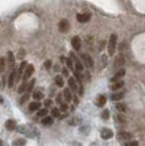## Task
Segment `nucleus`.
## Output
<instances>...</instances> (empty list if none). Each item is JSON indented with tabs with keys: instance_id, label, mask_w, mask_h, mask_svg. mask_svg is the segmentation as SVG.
<instances>
[{
	"instance_id": "f257e3e1",
	"label": "nucleus",
	"mask_w": 145,
	"mask_h": 146,
	"mask_svg": "<svg viewBox=\"0 0 145 146\" xmlns=\"http://www.w3.org/2000/svg\"><path fill=\"white\" fill-rule=\"evenodd\" d=\"M117 40H118V37L116 34H112L110 38H109L108 42V54L109 56H114L116 52V49H117Z\"/></svg>"
},
{
	"instance_id": "f03ea898",
	"label": "nucleus",
	"mask_w": 145,
	"mask_h": 146,
	"mask_svg": "<svg viewBox=\"0 0 145 146\" xmlns=\"http://www.w3.org/2000/svg\"><path fill=\"white\" fill-rule=\"evenodd\" d=\"M81 57H82V60H83V62H84L85 67L86 68H93L94 67V61H93V59H92L91 56L88 55H81Z\"/></svg>"
},
{
	"instance_id": "7ed1b4c3",
	"label": "nucleus",
	"mask_w": 145,
	"mask_h": 146,
	"mask_svg": "<svg viewBox=\"0 0 145 146\" xmlns=\"http://www.w3.org/2000/svg\"><path fill=\"white\" fill-rule=\"evenodd\" d=\"M112 136H114V132H112L111 130H109V129L105 128L100 131V137H102L103 140H109V139H111Z\"/></svg>"
},
{
	"instance_id": "20e7f679",
	"label": "nucleus",
	"mask_w": 145,
	"mask_h": 146,
	"mask_svg": "<svg viewBox=\"0 0 145 146\" xmlns=\"http://www.w3.org/2000/svg\"><path fill=\"white\" fill-rule=\"evenodd\" d=\"M34 66L33 64H29V66H26L25 68V71H24V76H23V80H24V82L26 81L27 79H30L31 76H32V74L34 73Z\"/></svg>"
},
{
	"instance_id": "39448f33",
	"label": "nucleus",
	"mask_w": 145,
	"mask_h": 146,
	"mask_svg": "<svg viewBox=\"0 0 145 146\" xmlns=\"http://www.w3.org/2000/svg\"><path fill=\"white\" fill-rule=\"evenodd\" d=\"M117 137H118V140L128 141L132 139V134L127 132V131H119V132L117 133Z\"/></svg>"
},
{
	"instance_id": "423d86ee",
	"label": "nucleus",
	"mask_w": 145,
	"mask_h": 146,
	"mask_svg": "<svg viewBox=\"0 0 145 146\" xmlns=\"http://www.w3.org/2000/svg\"><path fill=\"white\" fill-rule=\"evenodd\" d=\"M70 29V24H69V22L67 21V20H61L60 22H59V30H60L61 33H66L68 32Z\"/></svg>"
},
{
	"instance_id": "0eeeda50",
	"label": "nucleus",
	"mask_w": 145,
	"mask_h": 146,
	"mask_svg": "<svg viewBox=\"0 0 145 146\" xmlns=\"http://www.w3.org/2000/svg\"><path fill=\"white\" fill-rule=\"evenodd\" d=\"M124 74H126V70H124V69H120V70L115 74V76H112V78H111V82L116 83V82L120 81L121 78H123V76H124Z\"/></svg>"
},
{
	"instance_id": "6e6552de",
	"label": "nucleus",
	"mask_w": 145,
	"mask_h": 146,
	"mask_svg": "<svg viewBox=\"0 0 145 146\" xmlns=\"http://www.w3.org/2000/svg\"><path fill=\"white\" fill-rule=\"evenodd\" d=\"M78 21L81 22V23H86L91 20V14L88 13H81V14H78Z\"/></svg>"
},
{
	"instance_id": "1a4fd4ad",
	"label": "nucleus",
	"mask_w": 145,
	"mask_h": 146,
	"mask_svg": "<svg viewBox=\"0 0 145 146\" xmlns=\"http://www.w3.org/2000/svg\"><path fill=\"white\" fill-rule=\"evenodd\" d=\"M71 44H72V47L75 50H79L81 48V45H82V42H81V38L79 36H74L71 40Z\"/></svg>"
},
{
	"instance_id": "9d476101",
	"label": "nucleus",
	"mask_w": 145,
	"mask_h": 146,
	"mask_svg": "<svg viewBox=\"0 0 145 146\" xmlns=\"http://www.w3.org/2000/svg\"><path fill=\"white\" fill-rule=\"evenodd\" d=\"M8 63H9V68L13 69L15 66V59H14V55H13L11 51L8 52Z\"/></svg>"
},
{
	"instance_id": "9b49d317",
	"label": "nucleus",
	"mask_w": 145,
	"mask_h": 146,
	"mask_svg": "<svg viewBox=\"0 0 145 146\" xmlns=\"http://www.w3.org/2000/svg\"><path fill=\"white\" fill-rule=\"evenodd\" d=\"M15 76H17V72L13 70V71H11L10 75H9V82H8V87H9V88H11V87L13 86V84H14Z\"/></svg>"
},
{
	"instance_id": "f8f14e48",
	"label": "nucleus",
	"mask_w": 145,
	"mask_h": 146,
	"mask_svg": "<svg viewBox=\"0 0 145 146\" xmlns=\"http://www.w3.org/2000/svg\"><path fill=\"white\" fill-rule=\"evenodd\" d=\"M124 97V93L123 92H118V93H114V94H111V96H110V99L111 100H120L122 98Z\"/></svg>"
},
{
	"instance_id": "ddd939ff",
	"label": "nucleus",
	"mask_w": 145,
	"mask_h": 146,
	"mask_svg": "<svg viewBox=\"0 0 145 146\" xmlns=\"http://www.w3.org/2000/svg\"><path fill=\"white\" fill-rule=\"evenodd\" d=\"M6 128L9 130V131H13V130H15L17 129V123H15V121L14 120H8V121H6Z\"/></svg>"
},
{
	"instance_id": "4468645a",
	"label": "nucleus",
	"mask_w": 145,
	"mask_h": 146,
	"mask_svg": "<svg viewBox=\"0 0 145 146\" xmlns=\"http://www.w3.org/2000/svg\"><path fill=\"white\" fill-rule=\"evenodd\" d=\"M68 84H69V87L72 90V91H76L78 90V83H76V80L75 78H70L69 79V82H68Z\"/></svg>"
},
{
	"instance_id": "2eb2a0df",
	"label": "nucleus",
	"mask_w": 145,
	"mask_h": 146,
	"mask_svg": "<svg viewBox=\"0 0 145 146\" xmlns=\"http://www.w3.org/2000/svg\"><path fill=\"white\" fill-rule=\"evenodd\" d=\"M123 64H124V59H123V57H122V56L119 55L117 58H116V60H115V68L119 69V68H121Z\"/></svg>"
},
{
	"instance_id": "dca6fc26",
	"label": "nucleus",
	"mask_w": 145,
	"mask_h": 146,
	"mask_svg": "<svg viewBox=\"0 0 145 146\" xmlns=\"http://www.w3.org/2000/svg\"><path fill=\"white\" fill-rule=\"evenodd\" d=\"M123 86H124V82L123 81H118V82H116L111 85V90L112 91H119Z\"/></svg>"
},
{
	"instance_id": "f3484780",
	"label": "nucleus",
	"mask_w": 145,
	"mask_h": 146,
	"mask_svg": "<svg viewBox=\"0 0 145 146\" xmlns=\"http://www.w3.org/2000/svg\"><path fill=\"white\" fill-rule=\"evenodd\" d=\"M26 62L25 61H23L21 64H20V68H19V70H18V73H17V76H15V79H20V76L22 75V73H23V71L25 70V68H26Z\"/></svg>"
},
{
	"instance_id": "a211bd4d",
	"label": "nucleus",
	"mask_w": 145,
	"mask_h": 146,
	"mask_svg": "<svg viewBox=\"0 0 145 146\" xmlns=\"http://www.w3.org/2000/svg\"><path fill=\"white\" fill-rule=\"evenodd\" d=\"M39 108H41V103H38V102H32L29 106L30 111H35V110H38Z\"/></svg>"
},
{
	"instance_id": "6ab92c4d",
	"label": "nucleus",
	"mask_w": 145,
	"mask_h": 146,
	"mask_svg": "<svg viewBox=\"0 0 145 146\" xmlns=\"http://www.w3.org/2000/svg\"><path fill=\"white\" fill-rule=\"evenodd\" d=\"M105 104H106V97L104 95H99L96 99V105L98 107H103Z\"/></svg>"
},
{
	"instance_id": "aec40b11",
	"label": "nucleus",
	"mask_w": 145,
	"mask_h": 146,
	"mask_svg": "<svg viewBox=\"0 0 145 146\" xmlns=\"http://www.w3.org/2000/svg\"><path fill=\"white\" fill-rule=\"evenodd\" d=\"M73 60H74V64H75V69L78 70V71H82L83 70V64H82V62L76 58V57H73Z\"/></svg>"
},
{
	"instance_id": "412c9836",
	"label": "nucleus",
	"mask_w": 145,
	"mask_h": 146,
	"mask_svg": "<svg viewBox=\"0 0 145 146\" xmlns=\"http://www.w3.org/2000/svg\"><path fill=\"white\" fill-rule=\"evenodd\" d=\"M42 123L44 125H51L54 123V119L51 117H45L44 119H42Z\"/></svg>"
},
{
	"instance_id": "4be33fe9",
	"label": "nucleus",
	"mask_w": 145,
	"mask_h": 146,
	"mask_svg": "<svg viewBox=\"0 0 145 146\" xmlns=\"http://www.w3.org/2000/svg\"><path fill=\"white\" fill-rule=\"evenodd\" d=\"M55 82H56V84L59 86V87H62V86H63V84H65L63 79H62V76H60V75H57V76H56Z\"/></svg>"
},
{
	"instance_id": "5701e85b",
	"label": "nucleus",
	"mask_w": 145,
	"mask_h": 146,
	"mask_svg": "<svg viewBox=\"0 0 145 146\" xmlns=\"http://www.w3.org/2000/svg\"><path fill=\"white\" fill-rule=\"evenodd\" d=\"M63 96H65L67 102H71V99H72V95H71V93H70V91H69L68 88H66V90L63 91Z\"/></svg>"
},
{
	"instance_id": "b1692460",
	"label": "nucleus",
	"mask_w": 145,
	"mask_h": 146,
	"mask_svg": "<svg viewBox=\"0 0 145 146\" xmlns=\"http://www.w3.org/2000/svg\"><path fill=\"white\" fill-rule=\"evenodd\" d=\"M26 144V141L23 139H19V140L14 141L12 143V146H24Z\"/></svg>"
},
{
	"instance_id": "393cba45",
	"label": "nucleus",
	"mask_w": 145,
	"mask_h": 146,
	"mask_svg": "<svg viewBox=\"0 0 145 146\" xmlns=\"http://www.w3.org/2000/svg\"><path fill=\"white\" fill-rule=\"evenodd\" d=\"M116 108L119 110V111H121V112H124L126 110H127V108H126V105L122 103H118L117 105H116Z\"/></svg>"
},
{
	"instance_id": "a878e982",
	"label": "nucleus",
	"mask_w": 145,
	"mask_h": 146,
	"mask_svg": "<svg viewBox=\"0 0 145 146\" xmlns=\"http://www.w3.org/2000/svg\"><path fill=\"white\" fill-rule=\"evenodd\" d=\"M26 87H27V83H26V82H23V83L20 85V87H19L18 92L20 93V94H23V92L26 90Z\"/></svg>"
},
{
	"instance_id": "bb28decb",
	"label": "nucleus",
	"mask_w": 145,
	"mask_h": 146,
	"mask_svg": "<svg viewBox=\"0 0 145 146\" xmlns=\"http://www.w3.org/2000/svg\"><path fill=\"white\" fill-rule=\"evenodd\" d=\"M34 85H35V80L33 79L30 82V83H29V86H27V88H26V92H27V94H29V93H30V92L32 91V90H33Z\"/></svg>"
},
{
	"instance_id": "cd10ccee",
	"label": "nucleus",
	"mask_w": 145,
	"mask_h": 146,
	"mask_svg": "<svg viewBox=\"0 0 145 146\" xmlns=\"http://www.w3.org/2000/svg\"><path fill=\"white\" fill-rule=\"evenodd\" d=\"M33 97H34V99H42V98H44V94L42 92H36V93H34Z\"/></svg>"
},
{
	"instance_id": "c85d7f7f",
	"label": "nucleus",
	"mask_w": 145,
	"mask_h": 146,
	"mask_svg": "<svg viewBox=\"0 0 145 146\" xmlns=\"http://www.w3.org/2000/svg\"><path fill=\"white\" fill-rule=\"evenodd\" d=\"M51 116L58 118V117L60 116V111H59V109H58V108H54V109L51 110Z\"/></svg>"
},
{
	"instance_id": "c756f323",
	"label": "nucleus",
	"mask_w": 145,
	"mask_h": 146,
	"mask_svg": "<svg viewBox=\"0 0 145 146\" xmlns=\"http://www.w3.org/2000/svg\"><path fill=\"white\" fill-rule=\"evenodd\" d=\"M47 113H48V110H47V109H42V110H39V111H38L37 117H44V116H46Z\"/></svg>"
},
{
	"instance_id": "7c9ffc66",
	"label": "nucleus",
	"mask_w": 145,
	"mask_h": 146,
	"mask_svg": "<svg viewBox=\"0 0 145 146\" xmlns=\"http://www.w3.org/2000/svg\"><path fill=\"white\" fill-rule=\"evenodd\" d=\"M18 131L20 133H26L27 132V128H26V125H20L18 128Z\"/></svg>"
},
{
	"instance_id": "2f4dec72",
	"label": "nucleus",
	"mask_w": 145,
	"mask_h": 146,
	"mask_svg": "<svg viewBox=\"0 0 145 146\" xmlns=\"http://www.w3.org/2000/svg\"><path fill=\"white\" fill-rule=\"evenodd\" d=\"M29 98H30V94H27V93H26V94H24V95L21 97V100H20V102H21L22 104H24L25 102H27V99H29Z\"/></svg>"
},
{
	"instance_id": "473e14b6",
	"label": "nucleus",
	"mask_w": 145,
	"mask_h": 146,
	"mask_svg": "<svg viewBox=\"0 0 145 146\" xmlns=\"http://www.w3.org/2000/svg\"><path fill=\"white\" fill-rule=\"evenodd\" d=\"M66 64L68 66V68H69V69L73 70V63H72V61H71V59H70V58H67Z\"/></svg>"
},
{
	"instance_id": "72a5a7b5",
	"label": "nucleus",
	"mask_w": 145,
	"mask_h": 146,
	"mask_svg": "<svg viewBox=\"0 0 145 146\" xmlns=\"http://www.w3.org/2000/svg\"><path fill=\"white\" fill-rule=\"evenodd\" d=\"M102 117H103V119H105V120H107V119H109V111L107 109L104 110L103 112H102Z\"/></svg>"
},
{
	"instance_id": "f704fd0d",
	"label": "nucleus",
	"mask_w": 145,
	"mask_h": 146,
	"mask_svg": "<svg viewBox=\"0 0 145 146\" xmlns=\"http://www.w3.org/2000/svg\"><path fill=\"white\" fill-rule=\"evenodd\" d=\"M24 56H25V50H23V49L19 50V54H18L19 59H23V57H24Z\"/></svg>"
},
{
	"instance_id": "c9c22d12",
	"label": "nucleus",
	"mask_w": 145,
	"mask_h": 146,
	"mask_svg": "<svg viewBox=\"0 0 145 146\" xmlns=\"http://www.w3.org/2000/svg\"><path fill=\"white\" fill-rule=\"evenodd\" d=\"M126 146H139V143L136 141H132V142H128Z\"/></svg>"
},
{
	"instance_id": "e433bc0d",
	"label": "nucleus",
	"mask_w": 145,
	"mask_h": 146,
	"mask_svg": "<svg viewBox=\"0 0 145 146\" xmlns=\"http://www.w3.org/2000/svg\"><path fill=\"white\" fill-rule=\"evenodd\" d=\"M5 69V58H0V71Z\"/></svg>"
},
{
	"instance_id": "4c0bfd02",
	"label": "nucleus",
	"mask_w": 145,
	"mask_h": 146,
	"mask_svg": "<svg viewBox=\"0 0 145 146\" xmlns=\"http://www.w3.org/2000/svg\"><path fill=\"white\" fill-rule=\"evenodd\" d=\"M50 67H51V61H50V60H47L46 62H45V68H46V69L48 70V69Z\"/></svg>"
},
{
	"instance_id": "58836bf2",
	"label": "nucleus",
	"mask_w": 145,
	"mask_h": 146,
	"mask_svg": "<svg viewBox=\"0 0 145 146\" xmlns=\"http://www.w3.org/2000/svg\"><path fill=\"white\" fill-rule=\"evenodd\" d=\"M45 105H46V107H50L53 105V102L50 99H47V100H45Z\"/></svg>"
},
{
	"instance_id": "ea45409f",
	"label": "nucleus",
	"mask_w": 145,
	"mask_h": 146,
	"mask_svg": "<svg viewBox=\"0 0 145 146\" xmlns=\"http://www.w3.org/2000/svg\"><path fill=\"white\" fill-rule=\"evenodd\" d=\"M62 111H66L67 109H68V105L67 104H63V105H61V108H60Z\"/></svg>"
},
{
	"instance_id": "a19ab883",
	"label": "nucleus",
	"mask_w": 145,
	"mask_h": 146,
	"mask_svg": "<svg viewBox=\"0 0 145 146\" xmlns=\"http://www.w3.org/2000/svg\"><path fill=\"white\" fill-rule=\"evenodd\" d=\"M62 73H63V75H65V76H68V75H69V71L67 70L66 68H65V69L62 70Z\"/></svg>"
},
{
	"instance_id": "79ce46f5",
	"label": "nucleus",
	"mask_w": 145,
	"mask_h": 146,
	"mask_svg": "<svg viewBox=\"0 0 145 146\" xmlns=\"http://www.w3.org/2000/svg\"><path fill=\"white\" fill-rule=\"evenodd\" d=\"M61 102V95L59 94L58 96H57V103H60Z\"/></svg>"
},
{
	"instance_id": "37998d69",
	"label": "nucleus",
	"mask_w": 145,
	"mask_h": 146,
	"mask_svg": "<svg viewBox=\"0 0 145 146\" xmlns=\"http://www.w3.org/2000/svg\"><path fill=\"white\" fill-rule=\"evenodd\" d=\"M74 104H78V98H74Z\"/></svg>"
},
{
	"instance_id": "c03bdc74",
	"label": "nucleus",
	"mask_w": 145,
	"mask_h": 146,
	"mask_svg": "<svg viewBox=\"0 0 145 146\" xmlns=\"http://www.w3.org/2000/svg\"><path fill=\"white\" fill-rule=\"evenodd\" d=\"M2 102H3V98L0 96V104H2Z\"/></svg>"
},
{
	"instance_id": "a18cd8bd",
	"label": "nucleus",
	"mask_w": 145,
	"mask_h": 146,
	"mask_svg": "<svg viewBox=\"0 0 145 146\" xmlns=\"http://www.w3.org/2000/svg\"><path fill=\"white\" fill-rule=\"evenodd\" d=\"M0 146H2V142H1V140H0Z\"/></svg>"
}]
</instances>
